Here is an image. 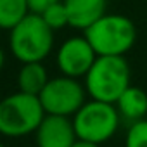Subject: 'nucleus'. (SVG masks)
<instances>
[{
    "label": "nucleus",
    "mask_w": 147,
    "mask_h": 147,
    "mask_svg": "<svg viewBox=\"0 0 147 147\" xmlns=\"http://www.w3.org/2000/svg\"><path fill=\"white\" fill-rule=\"evenodd\" d=\"M88 99L116 104L119 95L131 85V67L125 55H97L83 76Z\"/></svg>",
    "instance_id": "1"
},
{
    "label": "nucleus",
    "mask_w": 147,
    "mask_h": 147,
    "mask_svg": "<svg viewBox=\"0 0 147 147\" xmlns=\"http://www.w3.org/2000/svg\"><path fill=\"white\" fill-rule=\"evenodd\" d=\"M54 30L40 14H28L9 31V50L19 62H43L54 50Z\"/></svg>",
    "instance_id": "2"
},
{
    "label": "nucleus",
    "mask_w": 147,
    "mask_h": 147,
    "mask_svg": "<svg viewBox=\"0 0 147 147\" xmlns=\"http://www.w3.org/2000/svg\"><path fill=\"white\" fill-rule=\"evenodd\" d=\"M45 118V111L38 95L14 92L0 100V135L7 138H21L36 131Z\"/></svg>",
    "instance_id": "3"
},
{
    "label": "nucleus",
    "mask_w": 147,
    "mask_h": 147,
    "mask_svg": "<svg viewBox=\"0 0 147 147\" xmlns=\"http://www.w3.org/2000/svg\"><path fill=\"white\" fill-rule=\"evenodd\" d=\"M83 35L97 52V55H125L137 40L135 23L125 14H104Z\"/></svg>",
    "instance_id": "4"
},
{
    "label": "nucleus",
    "mask_w": 147,
    "mask_h": 147,
    "mask_svg": "<svg viewBox=\"0 0 147 147\" xmlns=\"http://www.w3.org/2000/svg\"><path fill=\"white\" fill-rule=\"evenodd\" d=\"M71 119L78 138L99 145L109 142L116 135L121 123V116L114 104L95 99L87 100Z\"/></svg>",
    "instance_id": "5"
},
{
    "label": "nucleus",
    "mask_w": 147,
    "mask_h": 147,
    "mask_svg": "<svg viewBox=\"0 0 147 147\" xmlns=\"http://www.w3.org/2000/svg\"><path fill=\"white\" fill-rule=\"evenodd\" d=\"M38 99L45 114L73 118L75 113L87 102L88 94L80 78L61 75L47 82L43 90L38 94Z\"/></svg>",
    "instance_id": "6"
},
{
    "label": "nucleus",
    "mask_w": 147,
    "mask_h": 147,
    "mask_svg": "<svg viewBox=\"0 0 147 147\" xmlns=\"http://www.w3.org/2000/svg\"><path fill=\"white\" fill-rule=\"evenodd\" d=\"M95 59L97 52L94 50L85 35L66 38L55 52V64L61 75L73 78H83Z\"/></svg>",
    "instance_id": "7"
},
{
    "label": "nucleus",
    "mask_w": 147,
    "mask_h": 147,
    "mask_svg": "<svg viewBox=\"0 0 147 147\" xmlns=\"http://www.w3.org/2000/svg\"><path fill=\"white\" fill-rule=\"evenodd\" d=\"M33 135L36 147H71L78 138L73 119L55 114H45Z\"/></svg>",
    "instance_id": "8"
},
{
    "label": "nucleus",
    "mask_w": 147,
    "mask_h": 147,
    "mask_svg": "<svg viewBox=\"0 0 147 147\" xmlns=\"http://www.w3.org/2000/svg\"><path fill=\"white\" fill-rule=\"evenodd\" d=\"M62 2L67 11L69 28L80 31H85L107 11V0H62Z\"/></svg>",
    "instance_id": "9"
},
{
    "label": "nucleus",
    "mask_w": 147,
    "mask_h": 147,
    "mask_svg": "<svg viewBox=\"0 0 147 147\" xmlns=\"http://www.w3.org/2000/svg\"><path fill=\"white\" fill-rule=\"evenodd\" d=\"M116 109L121 116V119H126L128 123L138 121L147 118V92L140 87L130 85L116 100Z\"/></svg>",
    "instance_id": "10"
},
{
    "label": "nucleus",
    "mask_w": 147,
    "mask_h": 147,
    "mask_svg": "<svg viewBox=\"0 0 147 147\" xmlns=\"http://www.w3.org/2000/svg\"><path fill=\"white\" fill-rule=\"evenodd\" d=\"M49 80L50 76L43 62H21V67L16 76L18 90L31 95H38Z\"/></svg>",
    "instance_id": "11"
},
{
    "label": "nucleus",
    "mask_w": 147,
    "mask_h": 147,
    "mask_svg": "<svg viewBox=\"0 0 147 147\" xmlns=\"http://www.w3.org/2000/svg\"><path fill=\"white\" fill-rule=\"evenodd\" d=\"M28 14H31L28 0H0V30L11 31Z\"/></svg>",
    "instance_id": "12"
},
{
    "label": "nucleus",
    "mask_w": 147,
    "mask_h": 147,
    "mask_svg": "<svg viewBox=\"0 0 147 147\" xmlns=\"http://www.w3.org/2000/svg\"><path fill=\"white\" fill-rule=\"evenodd\" d=\"M40 16L43 18V21H45V23H47L54 31H57V30H62V28L69 26L67 11H66V5H64L62 0H61V2L52 4L50 7H47Z\"/></svg>",
    "instance_id": "13"
},
{
    "label": "nucleus",
    "mask_w": 147,
    "mask_h": 147,
    "mask_svg": "<svg viewBox=\"0 0 147 147\" xmlns=\"http://www.w3.org/2000/svg\"><path fill=\"white\" fill-rule=\"evenodd\" d=\"M125 147H147V118L130 123L125 135Z\"/></svg>",
    "instance_id": "14"
},
{
    "label": "nucleus",
    "mask_w": 147,
    "mask_h": 147,
    "mask_svg": "<svg viewBox=\"0 0 147 147\" xmlns=\"http://www.w3.org/2000/svg\"><path fill=\"white\" fill-rule=\"evenodd\" d=\"M55 2H61V0H28L30 11L35 12V14H42L47 7H50V5L55 4Z\"/></svg>",
    "instance_id": "15"
},
{
    "label": "nucleus",
    "mask_w": 147,
    "mask_h": 147,
    "mask_svg": "<svg viewBox=\"0 0 147 147\" xmlns=\"http://www.w3.org/2000/svg\"><path fill=\"white\" fill-rule=\"evenodd\" d=\"M71 147H100V145L94 144V142H88V140H83V138H76Z\"/></svg>",
    "instance_id": "16"
},
{
    "label": "nucleus",
    "mask_w": 147,
    "mask_h": 147,
    "mask_svg": "<svg viewBox=\"0 0 147 147\" xmlns=\"http://www.w3.org/2000/svg\"><path fill=\"white\" fill-rule=\"evenodd\" d=\"M4 64H5V52H4L2 47H0V71L4 69Z\"/></svg>",
    "instance_id": "17"
},
{
    "label": "nucleus",
    "mask_w": 147,
    "mask_h": 147,
    "mask_svg": "<svg viewBox=\"0 0 147 147\" xmlns=\"http://www.w3.org/2000/svg\"><path fill=\"white\" fill-rule=\"evenodd\" d=\"M0 147H5V145H4V144H2V142H0Z\"/></svg>",
    "instance_id": "18"
}]
</instances>
